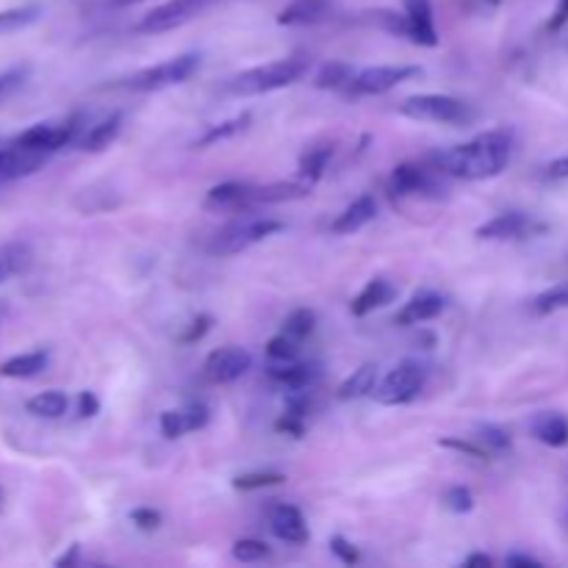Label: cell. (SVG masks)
Here are the masks:
<instances>
[{
	"instance_id": "obj_1",
	"label": "cell",
	"mask_w": 568,
	"mask_h": 568,
	"mask_svg": "<svg viewBox=\"0 0 568 568\" xmlns=\"http://www.w3.org/2000/svg\"><path fill=\"white\" fill-rule=\"evenodd\" d=\"M516 136L510 128H494L480 133L471 142L455 144V148L433 153V166L444 175L464 178V181H486L497 178L514 155Z\"/></svg>"
},
{
	"instance_id": "obj_2",
	"label": "cell",
	"mask_w": 568,
	"mask_h": 568,
	"mask_svg": "<svg viewBox=\"0 0 568 568\" xmlns=\"http://www.w3.org/2000/svg\"><path fill=\"white\" fill-rule=\"evenodd\" d=\"M308 67V55H288V59L270 61V64L253 67V70H244L239 72V75H233L231 81H227V92L239 94V98L277 92V89H286L292 87V83H297L300 78H305Z\"/></svg>"
},
{
	"instance_id": "obj_3",
	"label": "cell",
	"mask_w": 568,
	"mask_h": 568,
	"mask_svg": "<svg viewBox=\"0 0 568 568\" xmlns=\"http://www.w3.org/2000/svg\"><path fill=\"white\" fill-rule=\"evenodd\" d=\"M283 222L270 220V216H247V220H236L231 225L220 227V231L211 236L209 253L211 255H239L244 250H250L253 244L264 242V239L275 236L283 231Z\"/></svg>"
},
{
	"instance_id": "obj_4",
	"label": "cell",
	"mask_w": 568,
	"mask_h": 568,
	"mask_svg": "<svg viewBox=\"0 0 568 568\" xmlns=\"http://www.w3.org/2000/svg\"><path fill=\"white\" fill-rule=\"evenodd\" d=\"M399 114L416 122H438V125H469L477 111L453 94H414L399 105Z\"/></svg>"
},
{
	"instance_id": "obj_5",
	"label": "cell",
	"mask_w": 568,
	"mask_h": 568,
	"mask_svg": "<svg viewBox=\"0 0 568 568\" xmlns=\"http://www.w3.org/2000/svg\"><path fill=\"white\" fill-rule=\"evenodd\" d=\"M200 64H203V55L200 53H181L175 59H166L161 64L133 72L120 87L131 89V92H159V89L186 83L200 70Z\"/></svg>"
},
{
	"instance_id": "obj_6",
	"label": "cell",
	"mask_w": 568,
	"mask_h": 568,
	"mask_svg": "<svg viewBox=\"0 0 568 568\" xmlns=\"http://www.w3.org/2000/svg\"><path fill=\"white\" fill-rule=\"evenodd\" d=\"M427 383V366L419 361H403L397 369L388 372L375 388V403L386 405V408H397V405L414 403L422 394Z\"/></svg>"
},
{
	"instance_id": "obj_7",
	"label": "cell",
	"mask_w": 568,
	"mask_h": 568,
	"mask_svg": "<svg viewBox=\"0 0 568 568\" xmlns=\"http://www.w3.org/2000/svg\"><path fill=\"white\" fill-rule=\"evenodd\" d=\"M216 0H166V3L155 6L153 11L142 17L136 22L139 33H164L175 31V28L186 26L194 17L203 14L205 9H211Z\"/></svg>"
},
{
	"instance_id": "obj_8",
	"label": "cell",
	"mask_w": 568,
	"mask_h": 568,
	"mask_svg": "<svg viewBox=\"0 0 568 568\" xmlns=\"http://www.w3.org/2000/svg\"><path fill=\"white\" fill-rule=\"evenodd\" d=\"M81 128H83V114L70 116V120L64 122H39V125H31L28 131H22L20 136H14V142L22 144V148H31V150H39V153L53 155L55 150L75 142Z\"/></svg>"
},
{
	"instance_id": "obj_9",
	"label": "cell",
	"mask_w": 568,
	"mask_h": 568,
	"mask_svg": "<svg viewBox=\"0 0 568 568\" xmlns=\"http://www.w3.org/2000/svg\"><path fill=\"white\" fill-rule=\"evenodd\" d=\"M419 72H422L419 67H405V64L366 67V70L355 72V78L349 81V89H353V94H386L392 92V89H397L399 83L416 78Z\"/></svg>"
},
{
	"instance_id": "obj_10",
	"label": "cell",
	"mask_w": 568,
	"mask_h": 568,
	"mask_svg": "<svg viewBox=\"0 0 568 568\" xmlns=\"http://www.w3.org/2000/svg\"><path fill=\"white\" fill-rule=\"evenodd\" d=\"M388 192L394 197H442V183L433 178L430 170L419 164H399L388 178Z\"/></svg>"
},
{
	"instance_id": "obj_11",
	"label": "cell",
	"mask_w": 568,
	"mask_h": 568,
	"mask_svg": "<svg viewBox=\"0 0 568 568\" xmlns=\"http://www.w3.org/2000/svg\"><path fill=\"white\" fill-rule=\"evenodd\" d=\"M253 366V355L242 347H220L205 358L203 375L205 381L214 383V386H225V383L239 381L242 375H247V369Z\"/></svg>"
},
{
	"instance_id": "obj_12",
	"label": "cell",
	"mask_w": 568,
	"mask_h": 568,
	"mask_svg": "<svg viewBox=\"0 0 568 568\" xmlns=\"http://www.w3.org/2000/svg\"><path fill=\"white\" fill-rule=\"evenodd\" d=\"M541 231L544 225L532 220L530 214H521V211H505V214H497L494 220H488L486 225L477 227L475 236L483 239V242H508V239H525Z\"/></svg>"
},
{
	"instance_id": "obj_13",
	"label": "cell",
	"mask_w": 568,
	"mask_h": 568,
	"mask_svg": "<svg viewBox=\"0 0 568 568\" xmlns=\"http://www.w3.org/2000/svg\"><path fill=\"white\" fill-rule=\"evenodd\" d=\"M44 161H48V153L22 148L17 142L6 144V148H0V183H11L33 175L37 170H42Z\"/></svg>"
},
{
	"instance_id": "obj_14",
	"label": "cell",
	"mask_w": 568,
	"mask_h": 568,
	"mask_svg": "<svg viewBox=\"0 0 568 568\" xmlns=\"http://www.w3.org/2000/svg\"><path fill=\"white\" fill-rule=\"evenodd\" d=\"M325 369L316 361H283V364H275L272 361L270 377L283 388H292V392H308L316 383L322 381Z\"/></svg>"
},
{
	"instance_id": "obj_15",
	"label": "cell",
	"mask_w": 568,
	"mask_h": 568,
	"mask_svg": "<svg viewBox=\"0 0 568 568\" xmlns=\"http://www.w3.org/2000/svg\"><path fill=\"white\" fill-rule=\"evenodd\" d=\"M270 530H272V536L281 538V541H286V544H305L311 538L303 510L294 508V505H286V503L272 505Z\"/></svg>"
},
{
	"instance_id": "obj_16",
	"label": "cell",
	"mask_w": 568,
	"mask_h": 568,
	"mask_svg": "<svg viewBox=\"0 0 568 568\" xmlns=\"http://www.w3.org/2000/svg\"><path fill=\"white\" fill-rule=\"evenodd\" d=\"M405 17H408L410 42L422 44V48H436L438 31L436 20H433V3L430 0H403Z\"/></svg>"
},
{
	"instance_id": "obj_17",
	"label": "cell",
	"mask_w": 568,
	"mask_h": 568,
	"mask_svg": "<svg viewBox=\"0 0 568 568\" xmlns=\"http://www.w3.org/2000/svg\"><path fill=\"white\" fill-rule=\"evenodd\" d=\"M444 308H447V297L444 294L419 292L399 308L397 325H422V322H430L436 316H442Z\"/></svg>"
},
{
	"instance_id": "obj_18",
	"label": "cell",
	"mask_w": 568,
	"mask_h": 568,
	"mask_svg": "<svg viewBox=\"0 0 568 568\" xmlns=\"http://www.w3.org/2000/svg\"><path fill=\"white\" fill-rule=\"evenodd\" d=\"M253 194H255V189L247 186V183L227 181V183H220V186L209 189V194H205L203 205L209 211L250 209V205H253Z\"/></svg>"
},
{
	"instance_id": "obj_19",
	"label": "cell",
	"mask_w": 568,
	"mask_h": 568,
	"mask_svg": "<svg viewBox=\"0 0 568 568\" xmlns=\"http://www.w3.org/2000/svg\"><path fill=\"white\" fill-rule=\"evenodd\" d=\"M333 0H292L286 9L277 14L281 26H316L333 17Z\"/></svg>"
},
{
	"instance_id": "obj_20",
	"label": "cell",
	"mask_w": 568,
	"mask_h": 568,
	"mask_svg": "<svg viewBox=\"0 0 568 568\" xmlns=\"http://www.w3.org/2000/svg\"><path fill=\"white\" fill-rule=\"evenodd\" d=\"M377 216V203L372 194H361L358 200H353V203L347 205V209L342 211V214L333 220L331 231L336 233V236H349V233L361 231V227L369 225L372 220Z\"/></svg>"
},
{
	"instance_id": "obj_21",
	"label": "cell",
	"mask_w": 568,
	"mask_h": 568,
	"mask_svg": "<svg viewBox=\"0 0 568 568\" xmlns=\"http://www.w3.org/2000/svg\"><path fill=\"white\" fill-rule=\"evenodd\" d=\"M394 297H397V288H394L388 281L375 277V281L366 283V286L361 288L358 297L349 303V311H353V316H369L372 311L386 308L388 303H394Z\"/></svg>"
},
{
	"instance_id": "obj_22",
	"label": "cell",
	"mask_w": 568,
	"mask_h": 568,
	"mask_svg": "<svg viewBox=\"0 0 568 568\" xmlns=\"http://www.w3.org/2000/svg\"><path fill=\"white\" fill-rule=\"evenodd\" d=\"M50 353L48 349H33V353L14 355V358L3 361L0 364V377H14V381H28V377H37L48 369Z\"/></svg>"
},
{
	"instance_id": "obj_23",
	"label": "cell",
	"mask_w": 568,
	"mask_h": 568,
	"mask_svg": "<svg viewBox=\"0 0 568 568\" xmlns=\"http://www.w3.org/2000/svg\"><path fill=\"white\" fill-rule=\"evenodd\" d=\"M250 122H253V114H250V111H244V114L233 116V120L209 125L197 139H194L192 150H205V148H214V144H220V142H227V139H233V136H239V133L247 131Z\"/></svg>"
},
{
	"instance_id": "obj_24",
	"label": "cell",
	"mask_w": 568,
	"mask_h": 568,
	"mask_svg": "<svg viewBox=\"0 0 568 568\" xmlns=\"http://www.w3.org/2000/svg\"><path fill=\"white\" fill-rule=\"evenodd\" d=\"M532 436L538 438L547 447L560 449L568 444V419L564 414H555V410H547V414H538L530 425Z\"/></svg>"
},
{
	"instance_id": "obj_25",
	"label": "cell",
	"mask_w": 568,
	"mask_h": 568,
	"mask_svg": "<svg viewBox=\"0 0 568 568\" xmlns=\"http://www.w3.org/2000/svg\"><path fill=\"white\" fill-rule=\"evenodd\" d=\"M120 131H122V114L120 111H114V114L105 116L103 122L89 128V131L78 139V144H81V150H87V153H103L105 148H111V144L116 142Z\"/></svg>"
},
{
	"instance_id": "obj_26",
	"label": "cell",
	"mask_w": 568,
	"mask_h": 568,
	"mask_svg": "<svg viewBox=\"0 0 568 568\" xmlns=\"http://www.w3.org/2000/svg\"><path fill=\"white\" fill-rule=\"evenodd\" d=\"M375 388H377V366L364 364V366H358V369H355L353 375L342 383V386H338L336 397L342 399V403H355V399L372 397V394H375Z\"/></svg>"
},
{
	"instance_id": "obj_27",
	"label": "cell",
	"mask_w": 568,
	"mask_h": 568,
	"mask_svg": "<svg viewBox=\"0 0 568 568\" xmlns=\"http://www.w3.org/2000/svg\"><path fill=\"white\" fill-rule=\"evenodd\" d=\"M311 194L308 181H283V183H270V186L255 189L253 205L255 203H288V200H303Z\"/></svg>"
},
{
	"instance_id": "obj_28",
	"label": "cell",
	"mask_w": 568,
	"mask_h": 568,
	"mask_svg": "<svg viewBox=\"0 0 568 568\" xmlns=\"http://www.w3.org/2000/svg\"><path fill=\"white\" fill-rule=\"evenodd\" d=\"M31 264V250L22 242L0 244V283H6L9 277L20 275Z\"/></svg>"
},
{
	"instance_id": "obj_29",
	"label": "cell",
	"mask_w": 568,
	"mask_h": 568,
	"mask_svg": "<svg viewBox=\"0 0 568 568\" xmlns=\"http://www.w3.org/2000/svg\"><path fill=\"white\" fill-rule=\"evenodd\" d=\"M28 414L39 416V419H59L70 408V399L64 392H42L37 397L28 399Z\"/></svg>"
},
{
	"instance_id": "obj_30",
	"label": "cell",
	"mask_w": 568,
	"mask_h": 568,
	"mask_svg": "<svg viewBox=\"0 0 568 568\" xmlns=\"http://www.w3.org/2000/svg\"><path fill=\"white\" fill-rule=\"evenodd\" d=\"M39 17H42V9H39L37 3L17 6V9H3L0 11V37L22 31V28H28L31 22H37Z\"/></svg>"
},
{
	"instance_id": "obj_31",
	"label": "cell",
	"mask_w": 568,
	"mask_h": 568,
	"mask_svg": "<svg viewBox=\"0 0 568 568\" xmlns=\"http://www.w3.org/2000/svg\"><path fill=\"white\" fill-rule=\"evenodd\" d=\"M331 159H333L331 144H325V148L308 150V153L300 159V178H303V181H308V183H316L322 175H325Z\"/></svg>"
},
{
	"instance_id": "obj_32",
	"label": "cell",
	"mask_w": 568,
	"mask_h": 568,
	"mask_svg": "<svg viewBox=\"0 0 568 568\" xmlns=\"http://www.w3.org/2000/svg\"><path fill=\"white\" fill-rule=\"evenodd\" d=\"M353 78H355V72L349 64H344V61H327V64L316 72L314 87L316 89H342V87H349V81H353Z\"/></svg>"
},
{
	"instance_id": "obj_33",
	"label": "cell",
	"mask_w": 568,
	"mask_h": 568,
	"mask_svg": "<svg viewBox=\"0 0 568 568\" xmlns=\"http://www.w3.org/2000/svg\"><path fill=\"white\" fill-rule=\"evenodd\" d=\"M314 327H316V314L311 308H297V311H292V314L286 316V320H283V331L281 333H286L288 338H294V342H305V338L311 336V333H314Z\"/></svg>"
},
{
	"instance_id": "obj_34",
	"label": "cell",
	"mask_w": 568,
	"mask_h": 568,
	"mask_svg": "<svg viewBox=\"0 0 568 568\" xmlns=\"http://www.w3.org/2000/svg\"><path fill=\"white\" fill-rule=\"evenodd\" d=\"M564 308H568V286H552L532 300V311H536L538 316H549L555 314V311Z\"/></svg>"
},
{
	"instance_id": "obj_35",
	"label": "cell",
	"mask_w": 568,
	"mask_h": 568,
	"mask_svg": "<svg viewBox=\"0 0 568 568\" xmlns=\"http://www.w3.org/2000/svg\"><path fill=\"white\" fill-rule=\"evenodd\" d=\"M231 552L239 564H261V560L272 558V549L264 541H255V538H242V541L233 544Z\"/></svg>"
},
{
	"instance_id": "obj_36",
	"label": "cell",
	"mask_w": 568,
	"mask_h": 568,
	"mask_svg": "<svg viewBox=\"0 0 568 568\" xmlns=\"http://www.w3.org/2000/svg\"><path fill=\"white\" fill-rule=\"evenodd\" d=\"M281 483H286V475H281V471H253V475L236 477L233 488L236 491H258V488L281 486Z\"/></svg>"
},
{
	"instance_id": "obj_37",
	"label": "cell",
	"mask_w": 568,
	"mask_h": 568,
	"mask_svg": "<svg viewBox=\"0 0 568 568\" xmlns=\"http://www.w3.org/2000/svg\"><path fill=\"white\" fill-rule=\"evenodd\" d=\"M372 22H375L377 28H383V31L394 33V37H405L410 39V28H408V17L397 14V11H388V9H381V11H372Z\"/></svg>"
},
{
	"instance_id": "obj_38",
	"label": "cell",
	"mask_w": 568,
	"mask_h": 568,
	"mask_svg": "<svg viewBox=\"0 0 568 568\" xmlns=\"http://www.w3.org/2000/svg\"><path fill=\"white\" fill-rule=\"evenodd\" d=\"M266 355H270V361H275V364H283V361H297L300 342L288 338L286 333H277V336L270 338V344H266Z\"/></svg>"
},
{
	"instance_id": "obj_39",
	"label": "cell",
	"mask_w": 568,
	"mask_h": 568,
	"mask_svg": "<svg viewBox=\"0 0 568 568\" xmlns=\"http://www.w3.org/2000/svg\"><path fill=\"white\" fill-rule=\"evenodd\" d=\"M442 503L447 505L453 514H469V510L475 508V494H471L466 486H453L444 491Z\"/></svg>"
},
{
	"instance_id": "obj_40",
	"label": "cell",
	"mask_w": 568,
	"mask_h": 568,
	"mask_svg": "<svg viewBox=\"0 0 568 568\" xmlns=\"http://www.w3.org/2000/svg\"><path fill=\"white\" fill-rule=\"evenodd\" d=\"M477 433H480V444L483 447H488L491 449V453H505V449H510V436L508 433L503 430V427H497V425H480L477 427Z\"/></svg>"
},
{
	"instance_id": "obj_41",
	"label": "cell",
	"mask_w": 568,
	"mask_h": 568,
	"mask_svg": "<svg viewBox=\"0 0 568 568\" xmlns=\"http://www.w3.org/2000/svg\"><path fill=\"white\" fill-rule=\"evenodd\" d=\"M161 433H164V438H170V442L192 433L189 430L186 414H183V410H164V414H161Z\"/></svg>"
},
{
	"instance_id": "obj_42",
	"label": "cell",
	"mask_w": 568,
	"mask_h": 568,
	"mask_svg": "<svg viewBox=\"0 0 568 568\" xmlns=\"http://www.w3.org/2000/svg\"><path fill=\"white\" fill-rule=\"evenodd\" d=\"M442 444L444 449H455V453H460V455H469V458H475V460H491V449L488 447H483V444H471V442H464V438H444V442H438Z\"/></svg>"
},
{
	"instance_id": "obj_43",
	"label": "cell",
	"mask_w": 568,
	"mask_h": 568,
	"mask_svg": "<svg viewBox=\"0 0 568 568\" xmlns=\"http://www.w3.org/2000/svg\"><path fill=\"white\" fill-rule=\"evenodd\" d=\"M26 75L28 67H11V70L0 72V100H6L11 92H17V89L22 87V81H26Z\"/></svg>"
},
{
	"instance_id": "obj_44",
	"label": "cell",
	"mask_w": 568,
	"mask_h": 568,
	"mask_svg": "<svg viewBox=\"0 0 568 568\" xmlns=\"http://www.w3.org/2000/svg\"><path fill=\"white\" fill-rule=\"evenodd\" d=\"M331 552L336 555V558L342 560L344 566L361 564V552H358V549H355L353 544H349L344 536H333V538H331Z\"/></svg>"
},
{
	"instance_id": "obj_45",
	"label": "cell",
	"mask_w": 568,
	"mask_h": 568,
	"mask_svg": "<svg viewBox=\"0 0 568 568\" xmlns=\"http://www.w3.org/2000/svg\"><path fill=\"white\" fill-rule=\"evenodd\" d=\"M131 521L136 525V530L155 532L161 527V514L153 508H136V510H131Z\"/></svg>"
},
{
	"instance_id": "obj_46",
	"label": "cell",
	"mask_w": 568,
	"mask_h": 568,
	"mask_svg": "<svg viewBox=\"0 0 568 568\" xmlns=\"http://www.w3.org/2000/svg\"><path fill=\"white\" fill-rule=\"evenodd\" d=\"M275 430L277 433H286V436H292V438H300L305 433V419L303 416H297V414H283L281 419L275 422Z\"/></svg>"
},
{
	"instance_id": "obj_47",
	"label": "cell",
	"mask_w": 568,
	"mask_h": 568,
	"mask_svg": "<svg viewBox=\"0 0 568 568\" xmlns=\"http://www.w3.org/2000/svg\"><path fill=\"white\" fill-rule=\"evenodd\" d=\"M183 414H186L189 430H200V427L209 425V419H211L209 405H203V403H192V405H186V408H183Z\"/></svg>"
},
{
	"instance_id": "obj_48",
	"label": "cell",
	"mask_w": 568,
	"mask_h": 568,
	"mask_svg": "<svg viewBox=\"0 0 568 568\" xmlns=\"http://www.w3.org/2000/svg\"><path fill=\"white\" fill-rule=\"evenodd\" d=\"M211 322H214V320H211L209 314L197 316V320H194L192 325H189V331L183 333V336H181V342H183V344H194V342H200V338H203L205 333L211 331Z\"/></svg>"
},
{
	"instance_id": "obj_49",
	"label": "cell",
	"mask_w": 568,
	"mask_h": 568,
	"mask_svg": "<svg viewBox=\"0 0 568 568\" xmlns=\"http://www.w3.org/2000/svg\"><path fill=\"white\" fill-rule=\"evenodd\" d=\"M100 410V399L94 397L92 392H81V397H78V416L81 419H92V416H98Z\"/></svg>"
},
{
	"instance_id": "obj_50",
	"label": "cell",
	"mask_w": 568,
	"mask_h": 568,
	"mask_svg": "<svg viewBox=\"0 0 568 568\" xmlns=\"http://www.w3.org/2000/svg\"><path fill=\"white\" fill-rule=\"evenodd\" d=\"M566 22H568V0H558V9H555L552 17H549L547 31H552V33L564 31Z\"/></svg>"
},
{
	"instance_id": "obj_51",
	"label": "cell",
	"mask_w": 568,
	"mask_h": 568,
	"mask_svg": "<svg viewBox=\"0 0 568 568\" xmlns=\"http://www.w3.org/2000/svg\"><path fill=\"white\" fill-rule=\"evenodd\" d=\"M547 175L552 178V181H568V155H564V159H555L552 164L547 166Z\"/></svg>"
},
{
	"instance_id": "obj_52",
	"label": "cell",
	"mask_w": 568,
	"mask_h": 568,
	"mask_svg": "<svg viewBox=\"0 0 568 568\" xmlns=\"http://www.w3.org/2000/svg\"><path fill=\"white\" fill-rule=\"evenodd\" d=\"M508 566L510 568H541V560L530 558V555H510Z\"/></svg>"
},
{
	"instance_id": "obj_53",
	"label": "cell",
	"mask_w": 568,
	"mask_h": 568,
	"mask_svg": "<svg viewBox=\"0 0 568 568\" xmlns=\"http://www.w3.org/2000/svg\"><path fill=\"white\" fill-rule=\"evenodd\" d=\"M494 566V560L488 558V555H469V558H466V568H491Z\"/></svg>"
},
{
	"instance_id": "obj_54",
	"label": "cell",
	"mask_w": 568,
	"mask_h": 568,
	"mask_svg": "<svg viewBox=\"0 0 568 568\" xmlns=\"http://www.w3.org/2000/svg\"><path fill=\"white\" fill-rule=\"evenodd\" d=\"M136 3H144V0H109L111 9H128V6H136Z\"/></svg>"
},
{
	"instance_id": "obj_55",
	"label": "cell",
	"mask_w": 568,
	"mask_h": 568,
	"mask_svg": "<svg viewBox=\"0 0 568 568\" xmlns=\"http://www.w3.org/2000/svg\"><path fill=\"white\" fill-rule=\"evenodd\" d=\"M75 555H78V547H70V555H67V558H59V566H70L72 560H75Z\"/></svg>"
},
{
	"instance_id": "obj_56",
	"label": "cell",
	"mask_w": 568,
	"mask_h": 568,
	"mask_svg": "<svg viewBox=\"0 0 568 568\" xmlns=\"http://www.w3.org/2000/svg\"><path fill=\"white\" fill-rule=\"evenodd\" d=\"M0 316H3V308H0Z\"/></svg>"
}]
</instances>
